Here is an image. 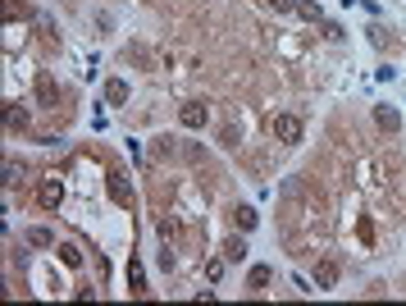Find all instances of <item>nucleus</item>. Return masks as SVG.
<instances>
[{
    "mask_svg": "<svg viewBox=\"0 0 406 306\" xmlns=\"http://www.w3.org/2000/svg\"><path fill=\"white\" fill-rule=\"evenodd\" d=\"M270 128H274L279 142H301V119H297V114H274Z\"/></svg>",
    "mask_w": 406,
    "mask_h": 306,
    "instance_id": "nucleus-1",
    "label": "nucleus"
},
{
    "mask_svg": "<svg viewBox=\"0 0 406 306\" xmlns=\"http://www.w3.org/2000/svg\"><path fill=\"white\" fill-rule=\"evenodd\" d=\"M37 201H42L46 210H55L60 201H64V183H60V178H42V187H37Z\"/></svg>",
    "mask_w": 406,
    "mask_h": 306,
    "instance_id": "nucleus-2",
    "label": "nucleus"
},
{
    "mask_svg": "<svg viewBox=\"0 0 406 306\" xmlns=\"http://www.w3.org/2000/svg\"><path fill=\"white\" fill-rule=\"evenodd\" d=\"M178 119H183V128H201V124H206V101H187V105L178 110Z\"/></svg>",
    "mask_w": 406,
    "mask_h": 306,
    "instance_id": "nucleus-3",
    "label": "nucleus"
},
{
    "mask_svg": "<svg viewBox=\"0 0 406 306\" xmlns=\"http://www.w3.org/2000/svg\"><path fill=\"white\" fill-rule=\"evenodd\" d=\"M338 284V261H315V288H333Z\"/></svg>",
    "mask_w": 406,
    "mask_h": 306,
    "instance_id": "nucleus-4",
    "label": "nucleus"
},
{
    "mask_svg": "<svg viewBox=\"0 0 406 306\" xmlns=\"http://www.w3.org/2000/svg\"><path fill=\"white\" fill-rule=\"evenodd\" d=\"M374 124H379V128H388V133H397V128H402V114H397L393 105H379V110H374Z\"/></svg>",
    "mask_w": 406,
    "mask_h": 306,
    "instance_id": "nucleus-5",
    "label": "nucleus"
},
{
    "mask_svg": "<svg viewBox=\"0 0 406 306\" xmlns=\"http://www.w3.org/2000/svg\"><path fill=\"white\" fill-rule=\"evenodd\" d=\"M105 101H110V105H123V101H128V83H123V78H110V83H105Z\"/></svg>",
    "mask_w": 406,
    "mask_h": 306,
    "instance_id": "nucleus-6",
    "label": "nucleus"
},
{
    "mask_svg": "<svg viewBox=\"0 0 406 306\" xmlns=\"http://www.w3.org/2000/svg\"><path fill=\"white\" fill-rule=\"evenodd\" d=\"M37 101H42V105H55V101H60L55 78H37Z\"/></svg>",
    "mask_w": 406,
    "mask_h": 306,
    "instance_id": "nucleus-7",
    "label": "nucleus"
},
{
    "mask_svg": "<svg viewBox=\"0 0 406 306\" xmlns=\"http://www.w3.org/2000/svg\"><path fill=\"white\" fill-rule=\"evenodd\" d=\"M23 238H28V247H55V233L42 229V224H37V229H28Z\"/></svg>",
    "mask_w": 406,
    "mask_h": 306,
    "instance_id": "nucleus-8",
    "label": "nucleus"
},
{
    "mask_svg": "<svg viewBox=\"0 0 406 306\" xmlns=\"http://www.w3.org/2000/svg\"><path fill=\"white\" fill-rule=\"evenodd\" d=\"M233 224H238L242 233H251L256 229V210L251 206H238V210H233Z\"/></svg>",
    "mask_w": 406,
    "mask_h": 306,
    "instance_id": "nucleus-9",
    "label": "nucleus"
},
{
    "mask_svg": "<svg viewBox=\"0 0 406 306\" xmlns=\"http://www.w3.org/2000/svg\"><path fill=\"white\" fill-rule=\"evenodd\" d=\"M297 14H301V19H310V23H319V19H324L319 0H297Z\"/></svg>",
    "mask_w": 406,
    "mask_h": 306,
    "instance_id": "nucleus-10",
    "label": "nucleus"
},
{
    "mask_svg": "<svg viewBox=\"0 0 406 306\" xmlns=\"http://www.w3.org/2000/svg\"><path fill=\"white\" fill-rule=\"evenodd\" d=\"M5 124L10 133H28V110H5Z\"/></svg>",
    "mask_w": 406,
    "mask_h": 306,
    "instance_id": "nucleus-11",
    "label": "nucleus"
},
{
    "mask_svg": "<svg viewBox=\"0 0 406 306\" xmlns=\"http://www.w3.org/2000/svg\"><path fill=\"white\" fill-rule=\"evenodd\" d=\"M224 256H229V261H242V256H247V238H229L224 242Z\"/></svg>",
    "mask_w": 406,
    "mask_h": 306,
    "instance_id": "nucleus-12",
    "label": "nucleus"
},
{
    "mask_svg": "<svg viewBox=\"0 0 406 306\" xmlns=\"http://www.w3.org/2000/svg\"><path fill=\"white\" fill-rule=\"evenodd\" d=\"M247 284H251V288H265V284H270V265H251Z\"/></svg>",
    "mask_w": 406,
    "mask_h": 306,
    "instance_id": "nucleus-13",
    "label": "nucleus"
},
{
    "mask_svg": "<svg viewBox=\"0 0 406 306\" xmlns=\"http://www.w3.org/2000/svg\"><path fill=\"white\" fill-rule=\"evenodd\" d=\"M128 284H132V293H142V288H146V279H142V265H137V261L128 265Z\"/></svg>",
    "mask_w": 406,
    "mask_h": 306,
    "instance_id": "nucleus-14",
    "label": "nucleus"
},
{
    "mask_svg": "<svg viewBox=\"0 0 406 306\" xmlns=\"http://www.w3.org/2000/svg\"><path fill=\"white\" fill-rule=\"evenodd\" d=\"M60 256H64V265H82V256H78V247H69V242H60Z\"/></svg>",
    "mask_w": 406,
    "mask_h": 306,
    "instance_id": "nucleus-15",
    "label": "nucleus"
},
{
    "mask_svg": "<svg viewBox=\"0 0 406 306\" xmlns=\"http://www.w3.org/2000/svg\"><path fill=\"white\" fill-rule=\"evenodd\" d=\"M265 5H270V10H279V14H292L297 10V0H265Z\"/></svg>",
    "mask_w": 406,
    "mask_h": 306,
    "instance_id": "nucleus-16",
    "label": "nucleus"
},
{
    "mask_svg": "<svg viewBox=\"0 0 406 306\" xmlns=\"http://www.w3.org/2000/svg\"><path fill=\"white\" fill-rule=\"evenodd\" d=\"M110 192H114V201H128V183H123V178H114Z\"/></svg>",
    "mask_w": 406,
    "mask_h": 306,
    "instance_id": "nucleus-17",
    "label": "nucleus"
},
{
    "mask_svg": "<svg viewBox=\"0 0 406 306\" xmlns=\"http://www.w3.org/2000/svg\"><path fill=\"white\" fill-rule=\"evenodd\" d=\"M220 146H238V128H224L220 133Z\"/></svg>",
    "mask_w": 406,
    "mask_h": 306,
    "instance_id": "nucleus-18",
    "label": "nucleus"
},
{
    "mask_svg": "<svg viewBox=\"0 0 406 306\" xmlns=\"http://www.w3.org/2000/svg\"><path fill=\"white\" fill-rule=\"evenodd\" d=\"M69 5H73V0H69Z\"/></svg>",
    "mask_w": 406,
    "mask_h": 306,
    "instance_id": "nucleus-19",
    "label": "nucleus"
}]
</instances>
